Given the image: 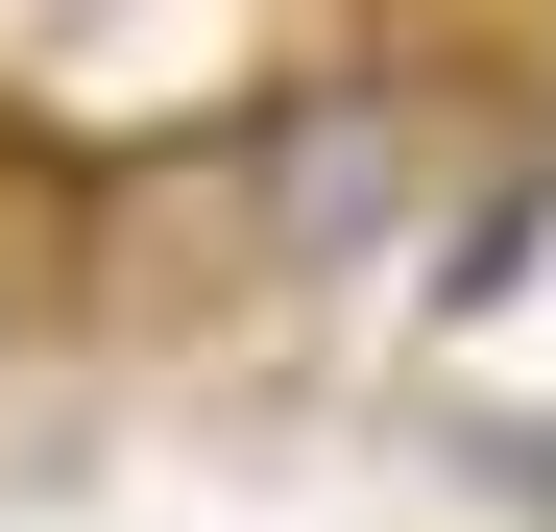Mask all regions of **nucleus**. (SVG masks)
Masks as SVG:
<instances>
[{
  "label": "nucleus",
  "mask_w": 556,
  "mask_h": 532,
  "mask_svg": "<svg viewBox=\"0 0 556 532\" xmlns=\"http://www.w3.org/2000/svg\"><path fill=\"white\" fill-rule=\"evenodd\" d=\"M412 218H435V73L412 49H315V73L242 98V145H218V266H242V291L388 266Z\"/></svg>",
  "instance_id": "nucleus-1"
},
{
  "label": "nucleus",
  "mask_w": 556,
  "mask_h": 532,
  "mask_svg": "<svg viewBox=\"0 0 556 532\" xmlns=\"http://www.w3.org/2000/svg\"><path fill=\"white\" fill-rule=\"evenodd\" d=\"M459 460H484V508H556V435H532V411H484Z\"/></svg>",
  "instance_id": "nucleus-2"
}]
</instances>
